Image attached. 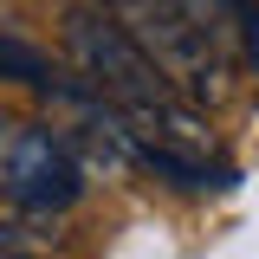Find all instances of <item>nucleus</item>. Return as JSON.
<instances>
[{
    "mask_svg": "<svg viewBox=\"0 0 259 259\" xmlns=\"http://www.w3.org/2000/svg\"><path fill=\"white\" fill-rule=\"evenodd\" d=\"M117 117H123V130L136 136V143H149V149H168V156H182V162H207L214 156L207 117H201L194 104H182V97L149 104V110H117Z\"/></svg>",
    "mask_w": 259,
    "mask_h": 259,
    "instance_id": "obj_4",
    "label": "nucleus"
},
{
    "mask_svg": "<svg viewBox=\"0 0 259 259\" xmlns=\"http://www.w3.org/2000/svg\"><path fill=\"white\" fill-rule=\"evenodd\" d=\"M0 194L26 214H65L78 194H84V168L71 156L59 130H39V123H20L13 149L0 162Z\"/></svg>",
    "mask_w": 259,
    "mask_h": 259,
    "instance_id": "obj_3",
    "label": "nucleus"
},
{
    "mask_svg": "<svg viewBox=\"0 0 259 259\" xmlns=\"http://www.w3.org/2000/svg\"><path fill=\"white\" fill-rule=\"evenodd\" d=\"M0 78H13V84H32V91H46L59 71H52V59L39 52V46H26L20 32H0Z\"/></svg>",
    "mask_w": 259,
    "mask_h": 259,
    "instance_id": "obj_5",
    "label": "nucleus"
},
{
    "mask_svg": "<svg viewBox=\"0 0 259 259\" xmlns=\"http://www.w3.org/2000/svg\"><path fill=\"white\" fill-rule=\"evenodd\" d=\"M117 20H130V39L143 46V59L156 65L162 78H168V91L182 97H221V26H207L214 20V7H117Z\"/></svg>",
    "mask_w": 259,
    "mask_h": 259,
    "instance_id": "obj_1",
    "label": "nucleus"
},
{
    "mask_svg": "<svg viewBox=\"0 0 259 259\" xmlns=\"http://www.w3.org/2000/svg\"><path fill=\"white\" fill-rule=\"evenodd\" d=\"M65 52L78 59V78L91 84L97 97H110L117 110H149V104H168V78L143 59V46L123 32L117 13H97V7H71L65 13Z\"/></svg>",
    "mask_w": 259,
    "mask_h": 259,
    "instance_id": "obj_2",
    "label": "nucleus"
},
{
    "mask_svg": "<svg viewBox=\"0 0 259 259\" xmlns=\"http://www.w3.org/2000/svg\"><path fill=\"white\" fill-rule=\"evenodd\" d=\"M13 136H20V117H0V162H7V149H13Z\"/></svg>",
    "mask_w": 259,
    "mask_h": 259,
    "instance_id": "obj_6",
    "label": "nucleus"
}]
</instances>
